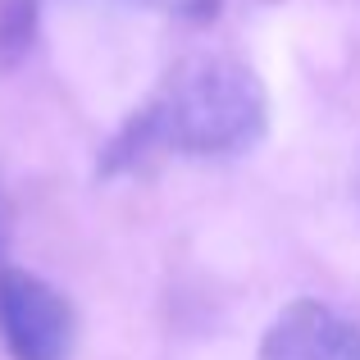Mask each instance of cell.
I'll list each match as a JSON object with an SVG mask.
<instances>
[{
	"instance_id": "obj_3",
	"label": "cell",
	"mask_w": 360,
	"mask_h": 360,
	"mask_svg": "<svg viewBox=\"0 0 360 360\" xmlns=\"http://www.w3.org/2000/svg\"><path fill=\"white\" fill-rule=\"evenodd\" d=\"M255 360H360V310L324 297L292 301L264 328Z\"/></svg>"
},
{
	"instance_id": "obj_2",
	"label": "cell",
	"mask_w": 360,
	"mask_h": 360,
	"mask_svg": "<svg viewBox=\"0 0 360 360\" xmlns=\"http://www.w3.org/2000/svg\"><path fill=\"white\" fill-rule=\"evenodd\" d=\"M0 347L9 360H73L78 310L41 274L0 260Z\"/></svg>"
},
{
	"instance_id": "obj_4",
	"label": "cell",
	"mask_w": 360,
	"mask_h": 360,
	"mask_svg": "<svg viewBox=\"0 0 360 360\" xmlns=\"http://www.w3.org/2000/svg\"><path fill=\"white\" fill-rule=\"evenodd\" d=\"M32 41V0H0V69L14 64Z\"/></svg>"
},
{
	"instance_id": "obj_1",
	"label": "cell",
	"mask_w": 360,
	"mask_h": 360,
	"mask_svg": "<svg viewBox=\"0 0 360 360\" xmlns=\"http://www.w3.org/2000/svg\"><path fill=\"white\" fill-rule=\"evenodd\" d=\"M269 128V96L251 64L238 55L201 51L178 60L160 78L123 132L115 137L105 165L132 169L150 155L183 160H233L246 155Z\"/></svg>"
}]
</instances>
